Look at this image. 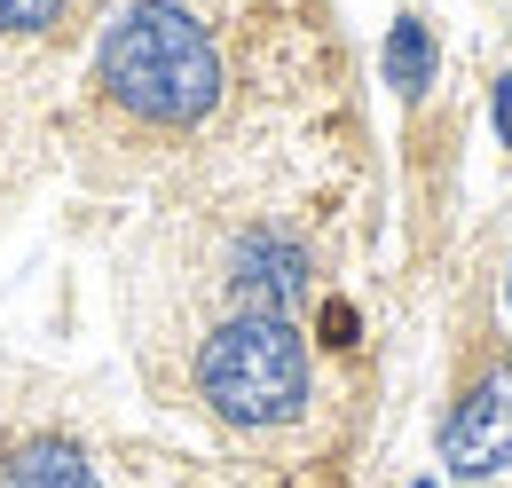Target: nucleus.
I'll use <instances>...</instances> for the list:
<instances>
[{
  "mask_svg": "<svg viewBox=\"0 0 512 488\" xmlns=\"http://www.w3.org/2000/svg\"><path fill=\"white\" fill-rule=\"evenodd\" d=\"M87 87L111 119L142 126V134H190L221 111L229 56L197 0H127L95 40Z\"/></svg>",
  "mask_w": 512,
  "mask_h": 488,
  "instance_id": "f257e3e1",
  "label": "nucleus"
},
{
  "mask_svg": "<svg viewBox=\"0 0 512 488\" xmlns=\"http://www.w3.org/2000/svg\"><path fill=\"white\" fill-rule=\"evenodd\" d=\"M190 394L213 426L229 433H276L308 418L316 402V355L292 315H213L190 347Z\"/></svg>",
  "mask_w": 512,
  "mask_h": 488,
  "instance_id": "f03ea898",
  "label": "nucleus"
},
{
  "mask_svg": "<svg viewBox=\"0 0 512 488\" xmlns=\"http://www.w3.org/2000/svg\"><path fill=\"white\" fill-rule=\"evenodd\" d=\"M142 473L119 465V441L64 418H32V426L0 433V488H134Z\"/></svg>",
  "mask_w": 512,
  "mask_h": 488,
  "instance_id": "7ed1b4c3",
  "label": "nucleus"
},
{
  "mask_svg": "<svg viewBox=\"0 0 512 488\" xmlns=\"http://www.w3.org/2000/svg\"><path fill=\"white\" fill-rule=\"evenodd\" d=\"M316 292V252L284 221H245L221 244V300L245 315H292Z\"/></svg>",
  "mask_w": 512,
  "mask_h": 488,
  "instance_id": "20e7f679",
  "label": "nucleus"
},
{
  "mask_svg": "<svg viewBox=\"0 0 512 488\" xmlns=\"http://www.w3.org/2000/svg\"><path fill=\"white\" fill-rule=\"evenodd\" d=\"M442 465L457 481H489L512 465V363H489L457 394V410L442 418Z\"/></svg>",
  "mask_w": 512,
  "mask_h": 488,
  "instance_id": "39448f33",
  "label": "nucleus"
},
{
  "mask_svg": "<svg viewBox=\"0 0 512 488\" xmlns=\"http://www.w3.org/2000/svg\"><path fill=\"white\" fill-rule=\"evenodd\" d=\"M386 87H394V95H426V87H434V24H418V16H402V24H394V32H386Z\"/></svg>",
  "mask_w": 512,
  "mask_h": 488,
  "instance_id": "423d86ee",
  "label": "nucleus"
},
{
  "mask_svg": "<svg viewBox=\"0 0 512 488\" xmlns=\"http://www.w3.org/2000/svg\"><path fill=\"white\" fill-rule=\"evenodd\" d=\"M71 0H0V40H48L64 32Z\"/></svg>",
  "mask_w": 512,
  "mask_h": 488,
  "instance_id": "0eeeda50",
  "label": "nucleus"
},
{
  "mask_svg": "<svg viewBox=\"0 0 512 488\" xmlns=\"http://www.w3.org/2000/svg\"><path fill=\"white\" fill-rule=\"evenodd\" d=\"M355 331H363L355 307H347V300H323V347H355Z\"/></svg>",
  "mask_w": 512,
  "mask_h": 488,
  "instance_id": "6e6552de",
  "label": "nucleus"
},
{
  "mask_svg": "<svg viewBox=\"0 0 512 488\" xmlns=\"http://www.w3.org/2000/svg\"><path fill=\"white\" fill-rule=\"evenodd\" d=\"M489 119H497V142L512 150V71L497 79V95H489Z\"/></svg>",
  "mask_w": 512,
  "mask_h": 488,
  "instance_id": "1a4fd4ad",
  "label": "nucleus"
},
{
  "mask_svg": "<svg viewBox=\"0 0 512 488\" xmlns=\"http://www.w3.org/2000/svg\"><path fill=\"white\" fill-rule=\"evenodd\" d=\"M402 488H434V481H402Z\"/></svg>",
  "mask_w": 512,
  "mask_h": 488,
  "instance_id": "9d476101",
  "label": "nucleus"
},
{
  "mask_svg": "<svg viewBox=\"0 0 512 488\" xmlns=\"http://www.w3.org/2000/svg\"><path fill=\"white\" fill-rule=\"evenodd\" d=\"M0 158H8V134H0Z\"/></svg>",
  "mask_w": 512,
  "mask_h": 488,
  "instance_id": "9b49d317",
  "label": "nucleus"
},
{
  "mask_svg": "<svg viewBox=\"0 0 512 488\" xmlns=\"http://www.w3.org/2000/svg\"><path fill=\"white\" fill-rule=\"evenodd\" d=\"M505 300H512V276H505Z\"/></svg>",
  "mask_w": 512,
  "mask_h": 488,
  "instance_id": "f8f14e48",
  "label": "nucleus"
}]
</instances>
